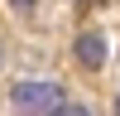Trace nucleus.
Returning <instances> with one entry per match:
<instances>
[{"instance_id":"nucleus-1","label":"nucleus","mask_w":120,"mask_h":116,"mask_svg":"<svg viewBox=\"0 0 120 116\" xmlns=\"http://www.w3.org/2000/svg\"><path fill=\"white\" fill-rule=\"evenodd\" d=\"M10 106L24 111V116H58L67 106V97H63L58 82H15L10 87Z\"/></svg>"},{"instance_id":"nucleus-2","label":"nucleus","mask_w":120,"mask_h":116,"mask_svg":"<svg viewBox=\"0 0 120 116\" xmlns=\"http://www.w3.org/2000/svg\"><path fill=\"white\" fill-rule=\"evenodd\" d=\"M77 63H82V68H101L106 63V39L96 34V29L77 39Z\"/></svg>"},{"instance_id":"nucleus-5","label":"nucleus","mask_w":120,"mask_h":116,"mask_svg":"<svg viewBox=\"0 0 120 116\" xmlns=\"http://www.w3.org/2000/svg\"><path fill=\"white\" fill-rule=\"evenodd\" d=\"M15 5H19V10H24V5H29V0H15Z\"/></svg>"},{"instance_id":"nucleus-3","label":"nucleus","mask_w":120,"mask_h":116,"mask_svg":"<svg viewBox=\"0 0 120 116\" xmlns=\"http://www.w3.org/2000/svg\"><path fill=\"white\" fill-rule=\"evenodd\" d=\"M58 116H91V111H86V106H72V102H67L63 111H58Z\"/></svg>"},{"instance_id":"nucleus-4","label":"nucleus","mask_w":120,"mask_h":116,"mask_svg":"<svg viewBox=\"0 0 120 116\" xmlns=\"http://www.w3.org/2000/svg\"><path fill=\"white\" fill-rule=\"evenodd\" d=\"M115 116H120V92H115Z\"/></svg>"}]
</instances>
